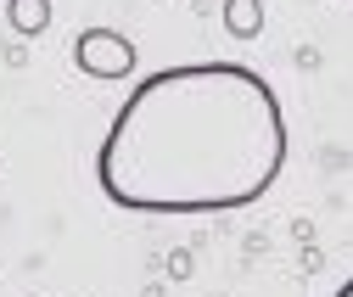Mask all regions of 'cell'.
Returning <instances> with one entry per match:
<instances>
[{
    "instance_id": "6",
    "label": "cell",
    "mask_w": 353,
    "mask_h": 297,
    "mask_svg": "<svg viewBox=\"0 0 353 297\" xmlns=\"http://www.w3.org/2000/svg\"><path fill=\"white\" fill-rule=\"evenodd\" d=\"M336 297H353V280H342V286H336Z\"/></svg>"
},
{
    "instance_id": "3",
    "label": "cell",
    "mask_w": 353,
    "mask_h": 297,
    "mask_svg": "<svg viewBox=\"0 0 353 297\" xmlns=\"http://www.w3.org/2000/svg\"><path fill=\"white\" fill-rule=\"evenodd\" d=\"M6 23L17 39H39L51 28V0H6Z\"/></svg>"
},
{
    "instance_id": "5",
    "label": "cell",
    "mask_w": 353,
    "mask_h": 297,
    "mask_svg": "<svg viewBox=\"0 0 353 297\" xmlns=\"http://www.w3.org/2000/svg\"><path fill=\"white\" fill-rule=\"evenodd\" d=\"M168 275L185 280V275H191V252H168Z\"/></svg>"
},
{
    "instance_id": "1",
    "label": "cell",
    "mask_w": 353,
    "mask_h": 297,
    "mask_svg": "<svg viewBox=\"0 0 353 297\" xmlns=\"http://www.w3.org/2000/svg\"><path fill=\"white\" fill-rule=\"evenodd\" d=\"M286 168V112L247 62H180L146 73L112 112L96 185L129 214H236Z\"/></svg>"
},
{
    "instance_id": "2",
    "label": "cell",
    "mask_w": 353,
    "mask_h": 297,
    "mask_svg": "<svg viewBox=\"0 0 353 297\" xmlns=\"http://www.w3.org/2000/svg\"><path fill=\"white\" fill-rule=\"evenodd\" d=\"M135 62H141L135 39L118 34V28H84V34L73 39V68L90 73V79H129Z\"/></svg>"
},
{
    "instance_id": "4",
    "label": "cell",
    "mask_w": 353,
    "mask_h": 297,
    "mask_svg": "<svg viewBox=\"0 0 353 297\" xmlns=\"http://www.w3.org/2000/svg\"><path fill=\"white\" fill-rule=\"evenodd\" d=\"M263 0H225V34L230 39H258L263 34Z\"/></svg>"
}]
</instances>
